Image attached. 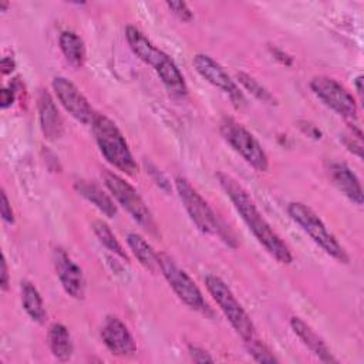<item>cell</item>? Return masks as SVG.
Here are the masks:
<instances>
[{
    "label": "cell",
    "instance_id": "6da1fadb",
    "mask_svg": "<svg viewBox=\"0 0 364 364\" xmlns=\"http://www.w3.org/2000/svg\"><path fill=\"white\" fill-rule=\"evenodd\" d=\"M218 181L225 193L228 195V198L230 199V202L233 203L235 209L249 228V230L253 233L257 242L267 250V253H270L279 263H291L293 256L289 246L282 240V237L270 228V225L262 216L247 191L228 173L219 172Z\"/></svg>",
    "mask_w": 364,
    "mask_h": 364
},
{
    "label": "cell",
    "instance_id": "7a4b0ae2",
    "mask_svg": "<svg viewBox=\"0 0 364 364\" xmlns=\"http://www.w3.org/2000/svg\"><path fill=\"white\" fill-rule=\"evenodd\" d=\"M91 127L97 145L107 162L127 175H135L138 166L119 128L102 114L95 115Z\"/></svg>",
    "mask_w": 364,
    "mask_h": 364
},
{
    "label": "cell",
    "instance_id": "3957f363",
    "mask_svg": "<svg viewBox=\"0 0 364 364\" xmlns=\"http://www.w3.org/2000/svg\"><path fill=\"white\" fill-rule=\"evenodd\" d=\"M176 192L186 209L189 218L196 225V228L212 236H218L226 245L236 247L235 237L230 235L229 229L223 225V222L218 218L213 209L208 205V202L200 196V193L185 179L178 176L175 179Z\"/></svg>",
    "mask_w": 364,
    "mask_h": 364
},
{
    "label": "cell",
    "instance_id": "277c9868",
    "mask_svg": "<svg viewBox=\"0 0 364 364\" xmlns=\"http://www.w3.org/2000/svg\"><path fill=\"white\" fill-rule=\"evenodd\" d=\"M289 216L306 232L310 239L320 246L327 255L334 257L341 263L348 262V255L344 247L338 243L334 235L327 229L323 220L304 203L301 202H291L287 206Z\"/></svg>",
    "mask_w": 364,
    "mask_h": 364
},
{
    "label": "cell",
    "instance_id": "5b68a950",
    "mask_svg": "<svg viewBox=\"0 0 364 364\" xmlns=\"http://www.w3.org/2000/svg\"><path fill=\"white\" fill-rule=\"evenodd\" d=\"M205 286L233 330L243 338V341L255 337V326L229 286L215 274H208L205 277Z\"/></svg>",
    "mask_w": 364,
    "mask_h": 364
},
{
    "label": "cell",
    "instance_id": "8992f818",
    "mask_svg": "<svg viewBox=\"0 0 364 364\" xmlns=\"http://www.w3.org/2000/svg\"><path fill=\"white\" fill-rule=\"evenodd\" d=\"M223 139L256 171L264 172L269 168V158L259 141L237 121L223 117L219 124Z\"/></svg>",
    "mask_w": 364,
    "mask_h": 364
},
{
    "label": "cell",
    "instance_id": "52a82bcc",
    "mask_svg": "<svg viewBox=\"0 0 364 364\" xmlns=\"http://www.w3.org/2000/svg\"><path fill=\"white\" fill-rule=\"evenodd\" d=\"M102 179L107 189L111 192L115 200L132 216V219L138 222L144 229L155 233L156 225L154 216L135 188L117 173L107 169L102 172Z\"/></svg>",
    "mask_w": 364,
    "mask_h": 364
},
{
    "label": "cell",
    "instance_id": "ba28073f",
    "mask_svg": "<svg viewBox=\"0 0 364 364\" xmlns=\"http://www.w3.org/2000/svg\"><path fill=\"white\" fill-rule=\"evenodd\" d=\"M159 270L162 272L164 277L175 291V294L192 310L212 314L202 291L196 286V283L188 276L185 270H182L168 255L159 253Z\"/></svg>",
    "mask_w": 364,
    "mask_h": 364
},
{
    "label": "cell",
    "instance_id": "9c48e42d",
    "mask_svg": "<svg viewBox=\"0 0 364 364\" xmlns=\"http://www.w3.org/2000/svg\"><path fill=\"white\" fill-rule=\"evenodd\" d=\"M310 88L318 100H321L328 108H331L343 118L348 121H354L357 118L358 109L354 97L334 78L326 75L314 77L310 81Z\"/></svg>",
    "mask_w": 364,
    "mask_h": 364
},
{
    "label": "cell",
    "instance_id": "30bf717a",
    "mask_svg": "<svg viewBox=\"0 0 364 364\" xmlns=\"http://www.w3.org/2000/svg\"><path fill=\"white\" fill-rule=\"evenodd\" d=\"M53 90L60 104L71 117L82 124H92L97 112H94L88 100L70 80L65 77H54Z\"/></svg>",
    "mask_w": 364,
    "mask_h": 364
},
{
    "label": "cell",
    "instance_id": "8fae6325",
    "mask_svg": "<svg viewBox=\"0 0 364 364\" xmlns=\"http://www.w3.org/2000/svg\"><path fill=\"white\" fill-rule=\"evenodd\" d=\"M192 63H193L195 70L208 82H210L213 87L223 91L232 100V102H235L237 107L245 102L243 94L239 90L237 84L230 78V75L225 71V68L218 61H215L210 55L196 54L193 57Z\"/></svg>",
    "mask_w": 364,
    "mask_h": 364
},
{
    "label": "cell",
    "instance_id": "7c38bea8",
    "mask_svg": "<svg viewBox=\"0 0 364 364\" xmlns=\"http://www.w3.org/2000/svg\"><path fill=\"white\" fill-rule=\"evenodd\" d=\"M101 338L107 348L118 357L132 355L136 350L128 327L115 316L105 317L101 327Z\"/></svg>",
    "mask_w": 364,
    "mask_h": 364
},
{
    "label": "cell",
    "instance_id": "4fadbf2b",
    "mask_svg": "<svg viewBox=\"0 0 364 364\" xmlns=\"http://www.w3.org/2000/svg\"><path fill=\"white\" fill-rule=\"evenodd\" d=\"M54 267L65 293L73 299H82L85 294L82 270L63 249L54 250Z\"/></svg>",
    "mask_w": 364,
    "mask_h": 364
},
{
    "label": "cell",
    "instance_id": "5bb4252c",
    "mask_svg": "<svg viewBox=\"0 0 364 364\" xmlns=\"http://www.w3.org/2000/svg\"><path fill=\"white\" fill-rule=\"evenodd\" d=\"M127 41L132 53L142 60L145 64L151 65L154 70L168 57L166 53L159 50L139 28L135 26H127L125 28Z\"/></svg>",
    "mask_w": 364,
    "mask_h": 364
},
{
    "label": "cell",
    "instance_id": "9a60e30c",
    "mask_svg": "<svg viewBox=\"0 0 364 364\" xmlns=\"http://www.w3.org/2000/svg\"><path fill=\"white\" fill-rule=\"evenodd\" d=\"M328 173L336 188L353 203L363 205V189L357 175L344 162H331Z\"/></svg>",
    "mask_w": 364,
    "mask_h": 364
},
{
    "label": "cell",
    "instance_id": "2e32d148",
    "mask_svg": "<svg viewBox=\"0 0 364 364\" xmlns=\"http://www.w3.org/2000/svg\"><path fill=\"white\" fill-rule=\"evenodd\" d=\"M38 117L40 127L46 138L57 139L61 136L63 119L54 104V100L46 90H41L38 94Z\"/></svg>",
    "mask_w": 364,
    "mask_h": 364
},
{
    "label": "cell",
    "instance_id": "e0dca14e",
    "mask_svg": "<svg viewBox=\"0 0 364 364\" xmlns=\"http://www.w3.org/2000/svg\"><path fill=\"white\" fill-rule=\"evenodd\" d=\"M290 327L294 331V334L303 341V344L307 346V348L316 357H318L323 363L337 361L333 357V354L330 353V350L326 346V343L323 341V338L318 337V334L307 323H304L300 317H291L290 318Z\"/></svg>",
    "mask_w": 364,
    "mask_h": 364
},
{
    "label": "cell",
    "instance_id": "ac0fdd59",
    "mask_svg": "<svg viewBox=\"0 0 364 364\" xmlns=\"http://www.w3.org/2000/svg\"><path fill=\"white\" fill-rule=\"evenodd\" d=\"M155 73L172 97L183 98L188 94L185 78L169 55L155 68Z\"/></svg>",
    "mask_w": 364,
    "mask_h": 364
},
{
    "label": "cell",
    "instance_id": "d6986e66",
    "mask_svg": "<svg viewBox=\"0 0 364 364\" xmlns=\"http://www.w3.org/2000/svg\"><path fill=\"white\" fill-rule=\"evenodd\" d=\"M74 186L81 196H84L88 202H91L105 216L114 218L117 215V206L114 205L112 199L98 185L88 181H77Z\"/></svg>",
    "mask_w": 364,
    "mask_h": 364
},
{
    "label": "cell",
    "instance_id": "ffe728a7",
    "mask_svg": "<svg viewBox=\"0 0 364 364\" xmlns=\"http://www.w3.org/2000/svg\"><path fill=\"white\" fill-rule=\"evenodd\" d=\"M127 243L134 253V256L138 259V262L149 272H158L159 270V255L154 250V247L138 233L131 232L127 236Z\"/></svg>",
    "mask_w": 364,
    "mask_h": 364
},
{
    "label": "cell",
    "instance_id": "44dd1931",
    "mask_svg": "<svg viewBox=\"0 0 364 364\" xmlns=\"http://www.w3.org/2000/svg\"><path fill=\"white\" fill-rule=\"evenodd\" d=\"M48 346L55 358L67 361L73 355V340L68 328L61 323H54L48 330Z\"/></svg>",
    "mask_w": 364,
    "mask_h": 364
},
{
    "label": "cell",
    "instance_id": "7402d4cb",
    "mask_svg": "<svg viewBox=\"0 0 364 364\" xmlns=\"http://www.w3.org/2000/svg\"><path fill=\"white\" fill-rule=\"evenodd\" d=\"M21 304L26 310V313L28 314V317L33 321L37 323H43L46 320V309H44V303L43 299L38 293V290L36 289V286L31 282L23 280L21 282Z\"/></svg>",
    "mask_w": 364,
    "mask_h": 364
},
{
    "label": "cell",
    "instance_id": "603a6c76",
    "mask_svg": "<svg viewBox=\"0 0 364 364\" xmlns=\"http://www.w3.org/2000/svg\"><path fill=\"white\" fill-rule=\"evenodd\" d=\"M60 48L65 57V60L74 65L81 67L85 61V46L80 36H77L74 31H63L58 38Z\"/></svg>",
    "mask_w": 364,
    "mask_h": 364
},
{
    "label": "cell",
    "instance_id": "cb8c5ba5",
    "mask_svg": "<svg viewBox=\"0 0 364 364\" xmlns=\"http://www.w3.org/2000/svg\"><path fill=\"white\" fill-rule=\"evenodd\" d=\"M92 230H94L95 236L98 237V240H100L109 252H112L114 255H117V256H119L121 259L127 260V253H125V250L122 249L121 243L117 240L115 235L112 233V230L109 229V226H108L105 222H102V220H95V222L92 223Z\"/></svg>",
    "mask_w": 364,
    "mask_h": 364
},
{
    "label": "cell",
    "instance_id": "d4e9b609",
    "mask_svg": "<svg viewBox=\"0 0 364 364\" xmlns=\"http://www.w3.org/2000/svg\"><path fill=\"white\" fill-rule=\"evenodd\" d=\"M236 78L239 80V82L253 95L256 97L257 100H260L262 102H266V104H276V100L274 97L270 94V91L263 87L256 78H253L252 75L240 71L236 74Z\"/></svg>",
    "mask_w": 364,
    "mask_h": 364
},
{
    "label": "cell",
    "instance_id": "484cf974",
    "mask_svg": "<svg viewBox=\"0 0 364 364\" xmlns=\"http://www.w3.org/2000/svg\"><path fill=\"white\" fill-rule=\"evenodd\" d=\"M245 344H246L249 354L255 358V361H257V363H277L279 361L274 357V354L269 350V347L266 344H263L260 340H257L256 337L245 340Z\"/></svg>",
    "mask_w": 364,
    "mask_h": 364
},
{
    "label": "cell",
    "instance_id": "4316f807",
    "mask_svg": "<svg viewBox=\"0 0 364 364\" xmlns=\"http://www.w3.org/2000/svg\"><path fill=\"white\" fill-rule=\"evenodd\" d=\"M166 7L182 21L192 20V11L185 1H166Z\"/></svg>",
    "mask_w": 364,
    "mask_h": 364
},
{
    "label": "cell",
    "instance_id": "83f0119b",
    "mask_svg": "<svg viewBox=\"0 0 364 364\" xmlns=\"http://www.w3.org/2000/svg\"><path fill=\"white\" fill-rule=\"evenodd\" d=\"M1 203H0V213H1V219L9 223V225H13L14 223V213H13V209H11V205L9 202V198L6 195L4 191H1Z\"/></svg>",
    "mask_w": 364,
    "mask_h": 364
},
{
    "label": "cell",
    "instance_id": "f1b7e54d",
    "mask_svg": "<svg viewBox=\"0 0 364 364\" xmlns=\"http://www.w3.org/2000/svg\"><path fill=\"white\" fill-rule=\"evenodd\" d=\"M189 355L195 363H212L213 358L199 347H189Z\"/></svg>",
    "mask_w": 364,
    "mask_h": 364
},
{
    "label": "cell",
    "instance_id": "f546056e",
    "mask_svg": "<svg viewBox=\"0 0 364 364\" xmlns=\"http://www.w3.org/2000/svg\"><path fill=\"white\" fill-rule=\"evenodd\" d=\"M344 144H346V146H347L353 154H355L358 158H363V145H361V141H360V139H354V134H353V136L344 138Z\"/></svg>",
    "mask_w": 364,
    "mask_h": 364
},
{
    "label": "cell",
    "instance_id": "4dcf8cb0",
    "mask_svg": "<svg viewBox=\"0 0 364 364\" xmlns=\"http://www.w3.org/2000/svg\"><path fill=\"white\" fill-rule=\"evenodd\" d=\"M0 101H1V108L10 107L14 102V90L4 87L0 91Z\"/></svg>",
    "mask_w": 364,
    "mask_h": 364
},
{
    "label": "cell",
    "instance_id": "1f68e13d",
    "mask_svg": "<svg viewBox=\"0 0 364 364\" xmlns=\"http://www.w3.org/2000/svg\"><path fill=\"white\" fill-rule=\"evenodd\" d=\"M0 287L3 291L9 289V269H7V262L6 256H1V273H0Z\"/></svg>",
    "mask_w": 364,
    "mask_h": 364
},
{
    "label": "cell",
    "instance_id": "d6a6232c",
    "mask_svg": "<svg viewBox=\"0 0 364 364\" xmlns=\"http://www.w3.org/2000/svg\"><path fill=\"white\" fill-rule=\"evenodd\" d=\"M14 68H16V61H14L13 57H3L1 58V73L4 75L10 74Z\"/></svg>",
    "mask_w": 364,
    "mask_h": 364
},
{
    "label": "cell",
    "instance_id": "836d02e7",
    "mask_svg": "<svg viewBox=\"0 0 364 364\" xmlns=\"http://www.w3.org/2000/svg\"><path fill=\"white\" fill-rule=\"evenodd\" d=\"M355 88H357L358 95L361 97V95H363V77H361V75H358V77L355 78Z\"/></svg>",
    "mask_w": 364,
    "mask_h": 364
}]
</instances>
